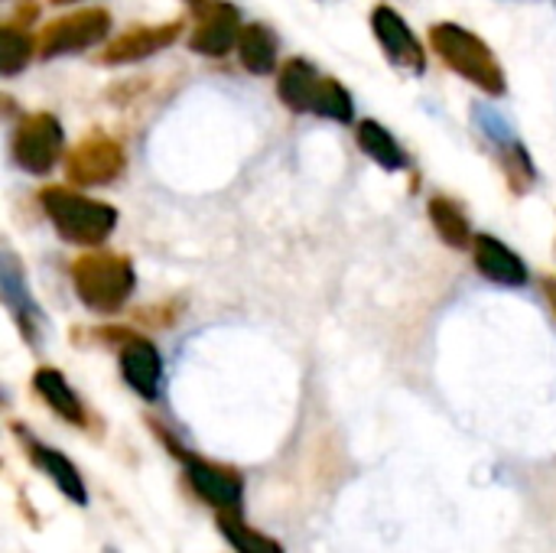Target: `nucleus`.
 I'll return each instance as SVG.
<instances>
[{"label":"nucleus","mask_w":556,"mask_h":553,"mask_svg":"<svg viewBox=\"0 0 556 553\" xmlns=\"http://www.w3.org/2000/svg\"><path fill=\"white\" fill-rule=\"evenodd\" d=\"M371 29H375L378 42L384 46V52H388V59L394 65H404L410 72H424V49H420L417 36L410 33V26L401 20L397 10L378 7L371 13Z\"/></svg>","instance_id":"9b49d317"},{"label":"nucleus","mask_w":556,"mask_h":553,"mask_svg":"<svg viewBox=\"0 0 556 553\" xmlns=\"http://www.w3.org/2000/svg\"><path fill=\"white\" fill-rule=\"evenodd\" d=\"M186 3H189V7H192V10H195L199 16H202V13H205V10H208V7H212L215 0H186Z\"/></svg>","instance_id":"393cba45"},{"label":"nucleus","mask_w":556,"mask_h":553,"mask_svg":"<svg viewBox=\"0 0 556 553\" xmlns=\"http://www.w3.org/2000/svg\"><path fill=\"white\" fill-rule=\"evenodd\" d=\"M72 284L78 300L94 313H117L134 293V267L121 254H85L72 264Z\"/></svg>","instance_id":"7ed1b4c3"},{"label":"nucleus","mask_w":556,"mask_h":553,"mask_svg":"<svg viewBox=\"0 0 556 553\" xmlns=\"http://www.w3.org/2000/svg\"><path fill=\"white\" fill-rule=\"evenodd\" d=\"M29 55H33V42H29V36H26L20 26L7 23V26L0 29V72H3V75H16V72H23V68H26V62H29Z\"/></svg>","instance_id":"412c9836"},{"label":"nucleus","mask_w":556,"mask_h":553,"mask_svg":"<svg viewBox=\"0 0 556 553\" xmlns=\"http://www.w3.org/2000/svg\"><path fill=\"white\" fill-rule=\"evenodd\" d=\"M179 23H163V26H134V29H127L124 36H117L114 42H108V49H104V62L108 65H124V62H140V59H147V55H153V52H160V49H166V46H173L176 42V36H179Z\"/></svg>","instance_id":"f8f14e48"},{"label":"nucleus","mask_w":556,"mask_h":553,"mask_svg":"<svg viewBox=\"0 0 556 553\" xmlns=\"http://www.w3.org/2000/svg\"><path fill=\"white\" fill-rule=\"evenodd\" d=\"M111 29V16L101 7H88L78 13H68L55 23H49L39 36V52L46 59L62 55V52H78L88 46H98Z\"/></svg>","instance_id":"423d86ee"},{"label":"nucleus","mask_w":556,"mask_h":553,"mask_svg":"<svg viewBox=\"0 0 556 553\" xmlns=\"http://www.w3.org/2000/svg\"><path fill=\"white\" fill-rule=\"evenodd\" d=\"M33 388H36V394L42 398V404H46L52 414H59L65 424H72V427H88V411H85V404L78 401V394L68 388V381H65V375H62L59 368H36Z\"/></svg>","instance_id":"4468645a"},{"label":"nucleus","mask_w":556,"mask_h":553,"mask_svg":"<svg viewBox=\"0 0 556 553\" xmlns=\"http://www.w3.org/2000/svg\"><path fill=\"white\" fill-rule=\"evenodd\" d=\"M544 297L551 300V306H554V313H556V280L554 277H547V280H544Z\"/></svg>","instance_id":"b1692460"},{"label":"nucleus","mask_w":556,"mask_h":553,"mask_svg":"<svg viewBox=\"0 0 556 553\" xmlns=\"http://www.w3.org/2000/svg\"><path fill=\"white\" fill-rule=\"evenodd\" d=\"M238 59L251 75L274 72V65H277V36L261 23L244 26L241 36H238Z\"/></svg>","instance_id":"f3484780"},{"label":"nucleus","mask_w":556,"mask_h":553,"mask_svg":"<svg viewBox=\"0 0 556 553\" xmlns=\"http://www.w3.org/2000/svg\"><path fill=\"white\" fill-rule=\"evenodd\" d=\"M355 137H358V147H362L378 166H384V169H404V166H407L404 150L397 147V140H394L378 121H362Z\"/></svg>","instance_id":"6ab92c4d"},{"label":"nucleus","mask_w":556,"mask_h":553,"mask_svg":"<svg viewBox=\"0 0 556 553\" xmlns=\"http://www.w3.org/2000/svg\"><path fill=\"white\" fill-rule=\"evenodd\" d=\"M13 433L20 437L23 450L29 453V463H33L39 473H46V476L52 479V486H55L68 502H75V505H85V502H88L85 482H81V476H78V469L72 466L68 456H62V453L52 450V447L36 443V440L29 437V430H23L20 424H13Z\"/></svg>","instance_id":"9d476101"},{"label":"nucleus","mask_w":556,"mask_h":553,"mask_svg":"<svg viewBox=\"0 0 556 553\" xmlns=\"http://www.w3.org/2000/svg\"><path fill=\"white\" fill-rule=\"evenodd\" d=\"M319 75L309 62L303 59H290L283 68H280V81H277V95L287 108L293 111H313V101H316V91H319Z\"/></svg>","instance_id":"2eb2a0df"},{"label":"nucleus","mask_w":556,"mask_h":553,"mask_svg":"<svg viewBox=\"0 0 556 553\" xmlns=\"http://www.w3.org/2000/svg\"><path fill=\"white\" fill-rule=\"evenodd\" d=\"M430 222L437 228V235L450 244V248H469L472 238V228H469V218L463 215V209L446 199V196H433L430 199Z\"/></svg>","instance_id":"a211bd4d"},{"label":"nucleus","mask_w":556,"mask_h":553,"mask_svg":"<svg viewBox=\"0 0 556 553\" xmlns=\"http://www.w3.org/2000/svg\"><path fill=\"white\" fill-rule=\"evenodd\" d=\"M430 46L433 52L466 81L479 85L489 95H505V68L498 65L495 52L469 29L456 23H437L430 26Z\"/></svg>","instance_id":"f257e3e1"},{"label":"nucleus","mask_w":556,"mask_h":553,"mask_svg":"<svg viewBox=\"0 0 556 553\" xmlns=\"http://www.w3.org/2000/svg\"><path fill=\"white\" fill-rule=\"evenodd\" d=\"M121 375L143 401H156L160 378H163V362H160L156 345L140 339V336L124 332V339H121Z\"/></svg>","instance_id":"6e6552de"},{"label":"nucleus","mask_w":556,"mask_h":553,"mask_svg":"<svg viewBox=\"0 0 556 553\" xmlns=\"http://www.w3.org/2000/svg\"><path fill=\"white\" fill-rule=\"evenodd\" d=\"M62 143H65V134H62V124L39 111V114H29L20 121L16 134H13V160L26 169V173H49L59 156H62Z\"/></svg>","instance_id":"39448f33"},{"label":"nucleus","mask_w":556,"mask_h":553,"mask_svg":"<svg viewBox=\"0 0 556 553\" xmlns=\"http://www.w3.org/2000/svg\"><path fill=\"white\" fill-rule=\"evenodd\" d=\"M472 257H476V267L495 280V284H505V287H525L528 284V267L525 261L508 248L502 244L498 238L492 235H476L472 241Z\"/></svg>","instance_id":"ddd939ff"},{"label":"nucleus","mask_w":556,"mask_h":553,"mask_svg":"<svg viewBox=\"0 0 556 553\" xmlns=\"http://www.w3.org/2000/svg\"><path fill=\"white\" fill-rule=\"evenodd\" d=\"M3 300H7V306L13 310V316H16L23 336L36 345V339H39L36 326H39L42 319H39V310L33 306V300H29V293H26V284H23V277H20V267H16V261H13L10 254L3 257Z\"/></svg>","instance_id":"dca6fc26"},{"label":"nucleus","mask_w":556,"mask_h":553,"mask_svg":"<svg viewBox=\"0 0 556 553\" xmlns=\"http://www.w3.org/2000/svg\"><path fill=\"white\" fill-rule=\"evenodd\" d=\"M39 202L55 231L72 244H101L117 225V212L108 202L88 199L65 186H46L39 192Z\"/></svg>","instance_id":"f03ea898"},{"label":"nucleus","mask_w":556,"mask_h":553,"mask_svg":"<svg viewBox=\"0 0 556 553\" xmlns=\"http://www.w3.org/2000/svg\"><path fill=\"white\" fill-rule=\"evenodd\" d=\"M179 463L186 466V479L192 486V492L212 505L215 512H231V515H241V505H244V479L238 469L231 466H218V463H208L202 456H192L186 450L176 453Z\"/></svg>","instance_id":"20e7f679"},{"label":"nucleus","mask_w":556,"mask_h":553,"mask_svg":"<svg viewBox=\"0 0 556 553\" xmlns=\"http://www.w3.org/2000/svg\"><path fill=\"white\" fill-rule=\"evenodd\" d=\"M215 525H218L222 538H225V541H228V544H231L238 553H283V548H280L274 538H267V535H261V531L248 528V525L241 521V515L218 512Z\"/></svg>","instance_id":"aec40b11"},{"label":"nucleus","mask_w":556,"mask_h":553,"mask_svg":"<svg viewBox=\"0 0 556 553\" xmlns=\"http://www.w3.org/2000/svg\"><path fill=\"white\" fill-rule=\"evenodd\" d=\"M476 121H479V127L489 134V140H495L498 147L515 143V127H511V124H508V117H502L495 108L479 104V108H476Z\"/></svg>","instance_id":"5701e85b"},{"label":"nucleus","mask_w":556,"mask_h":553,"mask_svg":"<svg viewBox=\"0 0 556 553\" xmlns=\"http://www.w3.org/2000/svg\"><path fill=\"white\" fill-rule=\"evenodd\" d=\"M313 111L323 114V117H332V121H352L355 108H352V95L336 81V78H323L319 81V91H316V101H313Z\"/></svg>","instance_id":"4be33fe9"},{"label":"nucleus","mask_w":556,"mask_h":553,"mask_svg":"<svg viewBox=\"0 0 556 553\" xmlns=\"http://www.w3.org/2000/svg\"><path fill=\"white\" fill-rule=\"evenodd\" d=\"M52 3H75V0H52Z\"/></svg>","instance_id":"a878e982"},{"label":"nucleus","mask_w":556,"mask_h":553,"mask_svg":"<svg viewBox=\"0 0 556 553\" xmlns=\"http://www.w3.org/2000/svg\"><path fill=\"white\" fill-rule=\"evenodd\" d=\"M241 20H238V10L231 3H222L215 0L202 16H199V26L192 29V39L189 46L199 52V55H208V59H222L231 52V46L238 42L241 36Z\"/></svg>","instance_id":"1a4fd4ad"},{"label":"nucleus","mask_w":556,"mask_h":553,"mask_svg":"<svg viewBox=\"0 0 556 553\" xmlns=\"http://www.w3.org/2000/svg\"><path fill=\"white\" fill-rule=\"evenodd\" d=\"M124 173V150L104 134L85 137L65 160V176L72 186H104Z\"/></svg>","instance_id":"0eeeda50"}]
</instances>
